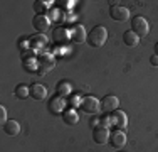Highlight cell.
<instances>
[{
	"label": "cell",
	"instance_id": "1",
	"mask_svg": "<svg viewBox=\"0 0 158 152\" xmlns=\"http://www.w3.org/2000/svg\"><path fill=\"white\" fill-rule=\"evenodd\" d=\"M108 41V29L104 25H96L88 34V44L91 47H103Z\"/></svg>",
	"mask_w": 158,
	"mask_h": 152
},
{
	"label": "cell",
	"instance_id": "2",
	"mask_svg": "<svg viewBox=\"0 0 158 152\" xmlns=\"http://www.w3.org/2000/svg\"><path fill=\"white\" fill-rule=\"evenodd\" d=\"M130 30H133L138 37H145V36H148V32H150V24L143 15H136V17L131 19Z\"/></svg>",
	"mask_w": 158,
	"mask_h": 152
},
{
	"label": "cell",
	"instance_id": "3",
	"mask_svg": "<svg viewBox=\"0 0 158 152\" xmlns=\"http://www.w3.org/2000/svg\"><path fill=\"white\" fill-rule=\"evenodd\" d=\"M81 110L88 115H96L98 112H101V101L98 100L93 95H88V96H82L81 101Z\"/></svg>",
	"mask_w": 158,
	"mask_h": 152
},
{
	"label": "cell",
	"instance_id": "4",
	"mask_svg": "<svg viewBox=\"0 0 158 152\" xmlns=\"http://www.w3.org/2000/svg\"><path fill=\"white\" fill-rule=\"evenodd\" d=\"M54 66H56V61L51 54H42L37 58V73L39 74H47Z\"/></svg>",
	"mask_w": 158,
	"mask_h": 152
},
{
	"label": "cell",
	"instance_id": "5",
	"mask_svg": "<svg viewBox=\"0 0 158 152\" xmlns=\"http://www.w3.org/2000/svg\"><path fill=\"white\" fill-rule=\"evenodd\" d=\"M73 39L71 37V30H67L66 27H56L54 30H52V41H54L57 46H66L69 41Z\"/></svg>",
	"mask_w": 158,
	"mask_h": 152
},
{
	"label": "cell",
	"instance_id": "6",
	"mask_svg": "<svg viewBox=\"0 0 158 152\" xmlns=\"http://www.w3.org/2000/svg\"><path fill=\"white\" fill-rule=\"evenodd\" d=\"M118 105H119V100L118 96H114V95H108V96H104L103 100H101V112L103 113H111L116 112L118 110Z\"/></svg>",
	"mask_w": 158,
	"mask_h": 152
},
{
	"label": "cell",
	"instance_id": "7",
	"mask_svg": "<svg viewBox=\"0 0 158 152\" xmlns=\"http://www.w3.org/2000/svg\"><path fill=\"white\" fill-rule=\"evenodd\" d=\"M93 140H94L96 144H106L110 142V130H108V127H104V125H96L94 128H93Z\"/></svg>",
	"mask_w": 158,
	"mask_h": 152
},
{
	"label": "cell",
	"instance_id": "8",
	"mask_svg": "<svg viewBox=\"0 0 158 152\" xmlns=\"http://www.w3.org/2000/svg\"><path fill=\"white\" fill-rule=\"evenodd\" d=\"M110 17L113 20H118V22H125L130 19V10L123 5H111L110 9Z\"/></svg>",
	"mask_w": 158,
	"mask_h": 152
},
{
	"label": "cell",
	"instance_id": "9",
	"mask_svg": "<svg viewBox=\"0 0 158 152\" xmlns=\"http://www.w3.org/2000/svg\"><path fill=\"white\" fill-rule=\"evenodd\" d=\"M111 118V125H114L118 130H123V128L128 125V117L125 112H121V110H116V112H113L110 115Z\"/></svg>",
	"mask_w": 158,
	"mask_h": 152
},
{
	"label": "cell",
	"instance_id": "10",
	"mask_svg": "<svg viewBox=\"0 0 158 152\" xmlns=\"http://www.w3.org/2000/svg\"><path fill=\"white\" fill-rule=\"evenodd\" d=\"M110 144L114 149H121L123 145L126 144V134L123 130H113L111 134H110Z\"/></svg>",
	"mask_w": 158,
	"mask_h": 152
},
{
	"label": "cell",
	"instance_id": "11",
	"mask_svg": "<svg viewBox=\"0 0 158 152\" xmlns=\"http://www.w3.org/2000/svg\"><path fill=\"white\" fill-rule=\"evenodd\" d=\"M32 25L37 32L44 34L46 30H49V27H51V20H49V17H46V15H35V17L32 19Z\"/></svg>",
	"mask_w": 158,
	"mask_h": 152
},
{
	"label": "cell",
	"instance_id": "12",
	"mask_svg": "<svg viewBox=\"0 0 158 152\" xmlns=\"http://www.w3.org/2000/svg\"><path fill=\"white\" fill-rule=\"evenodd\" d=\"M64 105H66V103H64V98L59 96V95H56V96H51V98H49L47 108L51 110L52 113H61V115H62Z\"/></svg>",
	"mask_w": 158,
	"mask_h": 152
},
{
	"label": "cell",
	"instance_id": "13",
	"mask_svg": "<svg viewBox=\"0 0 158 152\" xmlns=\"http://www.w3.org/2000/svg\"><path fill=\"white\" fill-rule=\"evenodd\" d=\"M62 120L66 125H69V127H74V125L79 123V115L76 112V108H67L62 112Z\"/></svg>",
	"mask_w": 158,
	"mask_h": 152
},
{
	"label": "cell",
	"instance_id": "14",
	"mask_svg": "<svg viewBox=\"0 0 158 152\" xmlns=\"http://www.w3.org/2000/svg\"><path fill=\"white\" fill-rule=\"evenodd\" d=\"M31 96L34 98V100H37V101L44 100V98L47 96L46 86L40 85V83H34V85H31Z\"/></svg>",
	"mask_w": 158,
	"mask_h": 152
},
{
	"label": "cell",
	"instance_id": "15",
	"mask_svg": "<svg viewBox=\"0 0 158 152\" xmlns=\"http://www.w3.org/2000/svg\"><path fill=\"white\" fill-rule=\"evenodd\" d=\"M71 37H73V41H74V42H77V44H81V42H84V41H88V34H86V29L82 27L81 24L76 25V27L71 30Z\"/></svg>",
	"mask_w": 158,
	"mask_h": 152
},
{
	"label": "cell",
	"instance_id": "16",
	"mask_svg": "<svg viewBox=\"0 0 158 152\" xmlns=\"http://www.w3.org/2000/svg\"><path fill=\"white\" fill-rule=\"evenodd\" d=\"M2 127H3V132L10 137H15V135H19V132H20V125H19L17 120H9L5 125H2Z\"/></svg>",
	"mask_w": 158,
	"mask_h": 152
},
{
	"label": "cell",
	"instance_id": "17",
	"mask_svg": "<svg viewBox=\"0 0 158 152\" xmlns=\"http://www.w3.org/2000/svg\"><path fill=\"white\" fill-rule=\"evenodd\" d=\"M123 42L126 46H130V47H136V46L140 44V37H138L133 30H126V32L123 34Z\"/></svg>",
	"mask_w": 158,
	"mask_h": 152
},
{
	"label": "cell",
	"instance_id": "18",
	"mask_svg": "<svg viewBox=\"0 0 158 152\" xmlns=\"http://www.w3.org/2000/svg\"><path fill=\"white\" fill-rule=\"evenodd\" d=\"M14 95H15V98H19V100H25L27 96H31V88H27L24 83H20V85L15 86Z\"/></svg>",
	"mask_w": 158,
	"mask_h": 152
},
{
	"label": "cell",
	"instance_id": "19",
	"mask_svg": "<svg viewBox=\"0 0 158 152\" xmlns=\"http://www.w3.org/2000/svg\"><path fill=\"white\" fill-rule=\"evenodd\" d=\"M56 93L59 95V96H67V95L71 93V85L67 81H59L57 85H56Z\"/></svg>",
	"mask_w": 158,
	"mask_h": 152
},
{
	"label": "cell",
	"instance_id": "20",
	"mask_svg": "<svg viewBox=\"0 0 158 152\" xmlns=\"http://www.w3.org/2000/svg\"><path fill=\"white\" fill-rule=\"evenodd\" d=\"M31 44H32V47H40V46H46L47 44V39H46V36L44 34H39V36H32L31 37Z\"/></svg>",
	"mask_w": 158,
	"mask_h": 152
},
{
	"label": "cell",
	"instance_id": "21",
	"mask_svg": "<svg viewBox=\"0 0 158 152\" xmlns=\"http://www.w3.org/2000/svg\"><path fill=\"white\" fill-rule=\"evenodd\" d=\"M49 9L47 2H42V0H35L34 2V10H35V15H44V12Z\"/></svg>",
	"mask_w": 158,
	"mask_h": 152
},
{
	"label": "cell",
	"instance_id": "22",
	"mask_svg": "<svg viewBox=\"0 0 158 152\" xmlns=\"http://www.w3.org/2000/svg\"><path fill=\"white\" fill-rule=\"evenodd\" d=\"M7 122H9V118H7V110H5V106H0V123L5 125Z\"/></svg>",
	"mask_w": 158,
	"mask_h": 152
},
{
	"label": "cell",
	"instance_id": "23",
	"mask_svg": "<svg viewBox=\"0 0 158 152\" xmlns=\"http://www.w3.org/2000/svg\"><path fill=\"white\" fill-rule=\"evenodd\" d=\"M81 101H82V98L79 96V95H74L73 100H71V103H73V106H76V105H81Z\"/></svg>",
	"mask_w": 158,
	"mask_h": 152
},
{
	"label": "cell",
	"instance_id": "24",
	"mask_svg": "<svg viewBox=\"0 0 158 152\" xmlns=\"http://www.w3.org/2000/svg\"><path fill=\"white\" fill-rule=\"evenodd\" d=\"M150 64H152V66H158V56L156 54H153L152 58H150Z\"/></svg>",
	"mask_w": 158,
	"mask_h": 152
},
{
	"label": "cell",
	"instance_id": "25",
	"mask_svg": "<svg viewBox=\"0 0 158 152\" xmlns=\"http://www.w3.org/2000/svg\"><path fill=\"white\" fill-rule=\"evenodd\" d=\"M155 54H156V56H158V42H156V44H155Z\"/></svg>",
	"mask_w": 158,
	"mask_h": 152
}]
</instances>
